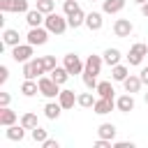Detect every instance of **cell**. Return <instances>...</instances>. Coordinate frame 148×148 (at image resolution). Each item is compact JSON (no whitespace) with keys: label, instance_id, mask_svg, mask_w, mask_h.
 <instances>
[{"label":"cell","instance_id":"1","mask_svg":"<svg viewBox=\"0 0 148 148\" xmlns=\"http://www.w3.org/2000/svg\"><path fill=\"white\" fill-rule=\"evenodd\" d=\"M44 25H46V30H49L51 35H65V30L69 28V23H67V16H62V14H58V12H51V14H46V18H44Z\"/></svg>","mask_w":148,"mask_h":148},{"label":"cell","instance_id":"2","mask_svg":"<svg viewBox=\"0 0 148 148\" xmlns=\"http://www.w3.org/2000/svg\"><path fill=\"white\" fill-rule=\"evenodd\" d=\"M37 83H39V95H44L46 99H58V95H60V83H56L51 76H39Z\"/></svg>","mask_w":148,"mask_h":148},{"label":"cell","instance_id":"3","mask_svg":"<svg viewBox=\"0 0 148 148\" xmlns=\"http://www.w3.org/2000/svg\"><path fill=\"white\" fill-rule=\"evenodd\" d=\"M49 30H46V25H37V28H30L28 30V35H25V39H28V44H32V46H42V44H46L49 42Z\"/></svg>","mask_w":148,"mask_h":148},{"label":"cell","instance_id":"4","mask_svg":"<svg viewBox=\"0 0 148 148\" xmlns=\"http://www.w3.org/2000/svg\"><path fill=\"white\" fill-rule=\"evenodd\" d=\"M46 72H44V67H42V60H39V56L37 58H30L28 62H23V79H39V76H44Z\"/></svg>","mask_w":148,"mask_h":148},{"label":"cell","instance_id":"5","mask_svg":"<svg viewBox=\"0 0 148 148\" xmlns=\"http://www.w3.org/2000/svg\"><path fill=\"white\" fill-rule=\"evenodd\" d=\"M146 56H148V44L136 42V44H132V49H130V53H127V62H130L132 67H136V65L143 62Z\"/></svg>","mask_w":148,"mask_h":148},{"label":"cell","instance_id":"6","mask_svg":"<svg viewBox=\"0 0 148 148\" xmlns=\"http://www.w3.org/2000/svg\"><path fill=\"white\" fill-rule=\"evenodd\" d=\"M32 49H35V46L28 44V42H25V44H16V46H12V58H14V62H21V65L28 62V60L32 58Z\"/></svg>","mask_w":148,"mask_h":148},{"label":"cell","instance_id":"7","mask_svg":"<svg viewBox=\"0 0 148 148\" xmlns=\"http://www.w3.org/2000/svg\"><path fill=\"white\" fill-rule=\"evenodd\" d=\"M62 65L69 74H83V67H86V60H81L76 53H67L62 58Z\"/></svg>","mask_w":148,"mask_h":148},{"label":"cell","instance_id":"8","mask_svg":"<svg viewBox=\"0 0 148 148\" xmlns=\"http://www.w3.org/2000/svg\"><path fill=\"white\" fill-rule=\"evenodd\" d=\"M134 32V25L130 18H116L113 21V35L116 37H130Z\"/></svg>","mask_w":148,"mask_h":148},{"label":"cell","instance_id":"9","mask_svg":"<svg viewBox=\"0 0 148 148\" xmlns=\"http://www.w3.org/2000/svg\"><path fill=\"white\" fill-rule=\"evenodd\" d=\"M116 109V99H109V97H97L95 99V106H92V111L97 113V116H106V113H111Z\"/></svg>","mask_w":148,"mask_h":148},{"label":"cell","instance_id":"10","mask_svg":"<svg viewBox=\"0 0 148 148\" xmlns=\"http://www.w3.org/2000/svg\"><path fill=\"white\" fill-rule=\"evenodd\" d=\"M134 106H136V102H134V95L132 92H125V95H120L116 99V109L120 113H130V111H134Z\"/></svg>","mask_w":148,"mask_h":148},{"label":"cell","instance_id":"11","mask_svg":"<svg viewBox=\"0 0 148 148\" xmlns=\"http://www.w3.org/2000/svg\"><path fill=\"white\" fill-rule=\"evenodd\" d=\"M102 14H104V12H90V14H86V28H88L90 32H97V30H102V25H104V18H102Z\"/></svg>","mask_w":148,"mask_h":148},{"label":"cell","instance_id":"12","mask_svg":"<svg viewBox=\"0 0 148 148\" xmlns=\"http://www.w3.org/2000/svg\"><path fill=\"white\" fill-rule=\"evenodd\" d=\"M102 65H104V58L92 53V56H88V58H86V67H83V72H88V74H95V76H97V74L102 72Z\"/></svg>","mask_w":148,"mask_h":148},{"label":"cell","instance_id":"13","mask_svg":"<svg viewBox=\"0 0 148 148\" xmlns=\"http://www.w3.org/2000/svg\"><path fill=\"white\" fill-rule=\"evenodd\" d=\"M76 97H79V95H74V90L65 88V90H60V95H58V102H60V106L67 111V109H74V104H76Z\"/></svg>","mask_w":148,"mask_h":148},{"label":"cell","instance_id":"14","mask_svg":"<svg viewBox=\"0 0 148 148\" xmlns=\"http://www.w3.org/2000/svg\"><path fill=\"white\" fill-rule=\"evenodd\" d=\"M141 86H143V81H141V76H136V74H130L125 81H123V88H125V92H139L141 90Z\"/></svg>","mask_w":148,"mask_h":148},{"label":"cell","instance_id":"15","mask_svg":"<svg viewBox=\"0 0 148 148\" xmlns=\"http://www.w3.org/2000/svg\"><path fill=\"white\" fill-rule=\"evenodd\" d=\"M5 136H7L9 141H23V139H25V127L14 123V125H9V127L5 130Z\"/></svg>","mask_w":148,"mask_h":148},{"label":"cell","instance_id":"16","mask_svg":"<svg viewBox=\"0 0 148 148\" xmlns=\"http://www.w3.org/2000/svg\"><path fill=\"white\" fill-rule=\"evenodd\" d=\"M44 18H46V14H42L37 7L35 9H30L28 14H25V23L30 25V28H37V25H44Z\"/></svg>","mask_w":148,"mask_h":148},{"label":"cell","instance_id":"17","mask_svg":"<svg viewBox=\"0 0 148 148\" xmlns=\"http://www.w3.org/2000/svg\"><path fill=\"white\" fill-rule=\"evenodd\" d=\"M62 111H65V109L60 106V102H46V104H44V116H46L49 120H58Z\"/></svg>","mask_w":148,"mask_h":148},{"label":"cell","instance_id":"18","mask_svg":"<svg viewBox=\"0 0 148 148\" xmlns=\"http://www.w3.org/2000/svg\"><path fill=\"white\" fill-rule=\"evenodd\" d=\"M16 120H18L16 111H12L9 106H0V125H2V127H9V125H14Z\"/></svg>","mask_w":148,"mask_h":148},{"label":"cell","instance_id":"19","mask_svg":"<svg viewBox=\"0 0 148 148\" xmlns=\"http://www.w3.org/2000/svg\"><path fill=\"white\" fill-rule=\"evenodd\" d=\"M67 23H69V28H74V30L81 28V25H86V12L79 7L76 12H72V14L67 16Z\"/></svg>","mask_w":148,"mask_h":148},{"label":"cell","instance_id":"20","mask_svg":"<svg viewBox=\"0 0 148 148\" xmlns=\"http://www.w3.org/2000/svg\"><path fill=\"white\" fill-rule=\"evenodd\" d=\"M2 44H5V46H16V44H21V35H18V30H14V28H5V32H2Z\"/></svg>","mask_w":148,"mask_h":148},{"label":"cell","instance_id":"21","mask_svg":"<svg viewBox=\"0 0 148 148\" xmlns=\"http://www.w3.org/2000/svg\"><path fill=\"white\" fill-rule=\"evenodd\" d=\"M102 58H104V62L109 65V67H113V65H118L120 62V58H123V53L116 49V46H109L104 53H102Z\"/></svg>","mask_w":148,"mask_h":148},{"label":"cell","instance_id":"22","mask_svg":"<svg viewBox=\"0 0 148 148\" xmlns=\"http://www.w3.org/2000/svg\"><path fill=\"white\" fill-rule=\"evenodd\" d=\"M39 92V83L35 81V79H25L23 83H21V95L23 97H35Z\"/></svg>","mask_w":148,"mask_h":148},{"label":"cell","instance_id":"23","mask_svg":"<svg viewBox=\"0 0 148 148\" xmlns=\"http://www.w3.org/2000/svg\"><path fill=\"white\" fill-rule=\"evenodd\" d=\"M123 7H125V0H102L104 14H118V12H123Z\"/></svg>","mask_w":148,"mask_h":148},{"label":"cell","instance_id":"24","mask_svg":"<svg viewBox=\"0 0 148 148\" xmlns=\"http://www.w3.org/2000/svg\"><path fill=\"white\" fill-rule=\"evenodd\" d=\"M127 76H130V67H125V65H120V62L111 67V79H113V81H120V83H123Z\"/></svg>","mask_w":148,"mask_h":148},{"label":"cell","instance_id":"25","mask_svg":"<svg viewBox=\"0 0 148 148\" xmlns=\"http://www.w3.org/2000/svg\"><path fill=\"white\" fill-rule=\"evenodd\" d=\"M95 92L99 95V97H109V99H113V83L111 81H99L97 83V88H95Z\"/></svg>","mask_w":148,"mask_h":148},{"label":"cell","instance_id":"26","mask_svg":"<svg viewBox=\"0 0 148 148\" xmlns=\"http://www.w3.org/2000/svg\"><path fill=\"white\" fill-rule=\"evenodd\" d=\"M97 136L113 141V136H116V125H113V123H102V125L97 127Z\"/></svg>","mask_w":148,"mask_h":148},{"label":"cell","instance_id":"27","mask_svg":"<svg viewBox=\"0 0 148 148\" xmlns=\"http://www.w3.org/2000/svg\"><path fill=\"white\" fill-rule=\"evenodd\" d=\"M69 76H72V74L65 69V65H62V67H56V69L51 72V79H53L56 83H60V86H62V83H67V79H69Z\"/></svg>","mask_w":148,"mask_h":148},{"label":"cell","instance_id":"28","mask_svg":"<svg viewBox=\"0 0 148 148\" xmlns=\"http://www.w3.org/2000/svg\"><path fill=\"white\" fill-rule=\"evenodd\" d=\"M95 99H97V97H92V90H90V92H81V95L76 97V104L83 106V109H92V106H95Z\"/></svg>","mask_w":148,"mask_h":148},{"label":"cell","instance_id":"29","mask_svg":"<svg viewBox=\"0 0 148 148\" xmlns=\"http://www.w3.org/2000/svg\"><path fill=\"white\" fill-rule=\"evenodd\" d=\"M39 60H42V67H44V72L46 74H51L58 65H56V56H39Z\"/></svg>","mask_w":148,"mask_h":148},{"label":"cell","instance_id":"30","mask_svg":"<svg viewBox=\"0 0 148 148\" xmlns=\"http://www.w3.org/2000/svg\"><path fill=\"white\" fill-rule=\"evenodd\" d=\"M21 125H23L25 130H32V127H37L39 123H37V116L28 111V113H23V116H21Z\"/></svg>","mask_w":148,"mask_h":148},{"label":"cell","instance_id":"31","mask_svg":"<svg viewBox=\"0 0 148 148\" xmlns=\"http://www.w3.org/2000/svg\"><path fill=\"white\" fill-rule=\"evenodd\" d=\"M30 134H32V141H35V143H44V141L49 139L46 130H44V127H39V125H37V127H32V130H30Z\"/></svg>","mask_w":148,"mask_h":148},{"label":"cell","instance_id":"32","mask_svg":"<svg viewBox=\"0 0 148 148\" xmlns=\"http://www.w3.org/2000/svg\"><path fill=\"white\" fill-rule=\"evenodd\" d=\"M81 79H83V86H86L88 90H95V88H97V83H99V81H97V76H95V74H88V72H83V74H81Z\"/></svg>","mask_w":148,"mask_h":148},{"label":"cell","instance_id":"33","mask_svg":"<svg viewBox=\"0 0 148 148\" xmlns=\"http://www.w3.org/2000/svg\"><path fill=\"white\" fill-rule=\"evenodd\" d=\"M37 9L42 14H51L56 9V0H37Z\"/></svg>","mask_w":148,"mask_h":148},{"label":"cell","instance_id":"34","mask_svg":"<svg viewBox=\"0 0 148 148\" xmlns=\"http://www.w3.org/2000/svg\"><path fill=\"white\" fill-rule=\"evenodd\" d=\"M12 12H16V14H28V12H30L28 0H14V2H12Z\"/></svg>","mask_w":148,"mask_h":148},{"label":"cell","instance_id":"35","mask_svg":"<svg viewBox=\"0 0 148 148\" xmlns=\"http://www.w3.org/2000/svg\"><path fill=\"white\" fill-rule=\"evenodd\" d=\"M79 9V2L76 0H62V12H65V16H69L72 12H76Z\"/></svg>","mask_w":148,"mask_h":148},{"label":"cell","instance_id":"36","mask_svg":"<svg viewBox=\"0 0 148 148\" xmlns=\"http://www.w3.org/2000/svg\"><path fill=\"white\" fill-rule=\"evenodd\" d=\"M7 79H9V69H7V65H0V86L7 83Z\"/></svg>","mask_w":148,"mask_h":148},{"label":"cell","instance_id":"37","mask_svg":"<svg viewBox=\"0 0 148 148\" xmlns=\"http://www.w3.org/2000/svg\"><path fill=\"white\" fill-rule=\"evenodd\" d=\"M95 148H111V139H102V136H99V139L95 141Z\"/></svg>","mask_w":148,"mask_h":148},{"label":"cell","instance_id":"38","mask_svg":"<svg viewBox=\"0 0 148 148\" xmlns=\"http://www.w3.org/2000/svg\"><path fill=\"white\" fill-rule=\"evenodd\" d=\"M12 2H14V0H0V12H2V14L12 12Z\"/></svg>","mask_w":148,"mask_h":148},{"label":"cell","instance_id":"39","mask_svg":"<svg viewBox=\"0 0 148 148\" xmlns=\"http://www.w3.org/2000/svg\"><path fill=\"white\" fill-rule=\"evenodd\" d=\"M9 102H12V95L9 92H0V106H9Z\"/></svg>","mask_w":148,"mask_h":148},{"label":"cell","instance_id":"40","mask_svg":"<svg viewBox=\"0 0 148 148\" xmlns=\"http://www.w3.org/2000/svg\"><path fill=\"white\" fill-rule=\"evenodd\" d=\"M113 148H134V143L132 141H116Z\"/></svg>","mask_w":148,"mask_h":148},{"label":"cell","instance_id":"41","mask_svg":"<svg viewBox=\"0 0 148 148\" xmlns=\"http://www.w3.org/2000/svg\"><path fill=\"white\" fill-rule=\"evenodd\" d=\"M42 146H44V148H58V146H60V143H58V141H56V139H46V141H44V143H42Z\"/></svg>","mask_w":148,"mask_h":148},{"label":"cell","instance_id":"42","mask_svg":"<svg viewBox=\"0 0 148 148\" xmlns=\"http://www.w3.org/2000/svg\"><path fill=\"white\" fill-rule=\"evenodd\" d=\"M139 76H141V81H143V86H148V67H141V72H139Z\"/></svg>","mask_w":148,"mask_h":148},{"label":"cell","instance_id":"43","mask_svg":"<svg viewBox=\"0 0 148 148\" xmlns=\"http://www.w3.org/2000/svg\"><path fill=\"white\" fill-rule=\"evenodd\" d=\"M141 14L148 18V2H143V5H141Z\"/></svg>","mask_w":148,"mask_h":148},{"label":"cell","instance_id":"44","mask_svg":"<svg viewBox=\"0 0 148 148\" xmlns=\"http://www.w3.org/2000/svg\"><path fill=\"white\" fill-rule=\"evenodd\" d=\"M132 2H136V5L141 7V5H143V2H148V0H132Z\"/></svg>","mask_w":148,"mask_h":148},{"label":"cell","instance_id":"45","mask_svg":"<svg viewBox=\"0 0 148 148\" xmlns=\"http://www.w3.org/2000/svg\"><path fill=\"white\" fill-rule=\"evenodd\" d=\"M146 104H148V92H146Z\"/></svg>","mask_w":148,"mask_h":148},{"label":"cell","instance_id":"46","mask_svg":"<svg viewBox=\"0 0 148 148\" xmlns=\"http://www.w3.org/2000/svg\"><path fill=\"white\" fill-rule=\"evenodd\" d=\"M90 2H97V0H90Z\"/></svg>","mask_w":148,"mask_h":148}]
</instances>
